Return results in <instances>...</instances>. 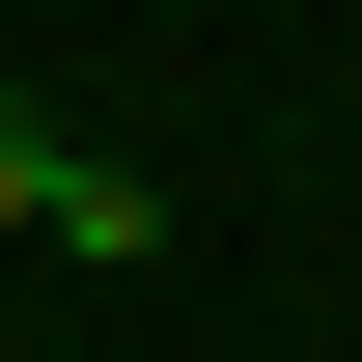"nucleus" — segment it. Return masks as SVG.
<instances>
[{
    "instance_id": "1",
    "label": "nucleus",
    "mask_w": 362,
    "mask_h": 362,
    "mask_svg": "<svg viewBox=\"0 0 362 362\" xmlns=\"http://www.w3.org/2000/svg\"><path fill=\"white\" fill-rule=\"evenodd\" d=\"M0 223H56V112H28V84H0Z\"/></svg>"
}]
</instances>
